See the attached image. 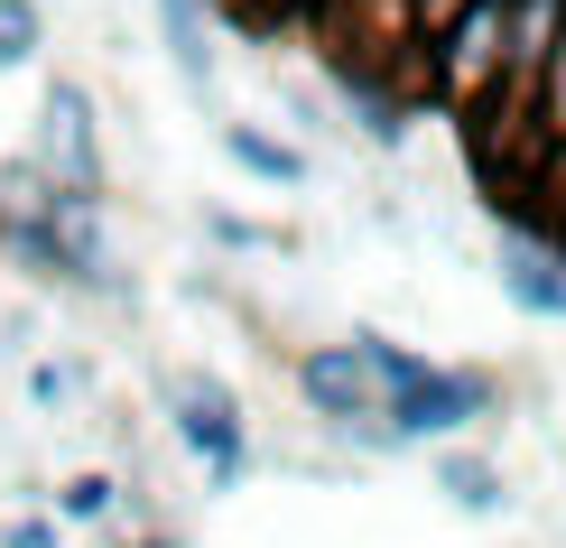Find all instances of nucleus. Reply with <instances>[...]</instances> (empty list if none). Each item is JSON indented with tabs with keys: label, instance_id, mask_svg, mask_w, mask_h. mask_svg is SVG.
Instances as JSON below:
<instances>
[{
	"label": "nucleus",
	"instance_id": "1",
	"mask_svg": "<svg viewBox=\"0 0 566 548\" xmlns=\"http://www.w3.org/2000/svg\"><path fill=\"white\" fill-rule=\"evenodd\" d=\"M363 344L371 381H381V410H390V437H455L492 410V381L483 372H455V363H428V353L390 344V335H353Z\"/></svg>",
	"mask_w": 566,
	"mask_h": 548
},
{
	"label": "nucleus",
	"instance_id": "2",
	"mask_svg": "<svg viewBox=\"0 0 566 548\" xmlns=\"http://www.w3.org/2000/svg\"><path fill=\"white\" fill-rule=\"evenodd\" d=\"M168 427H177V446L205 465V484L232 493L251 474V437H242V400L223 391L214 372H168Z\"/></svg>",
	"mask_w": 566,
	"mask_h": 548
},
{
	"label": "nucleus",
	"instance_id": "3",
	"mask_svg": "<svg viewBox=\"0 0 566 548\" xmlns=\"http://www.w3.org/2000/svg\"><path fill=\"white\" fill-rule=\"evenodd\" d=\"M297 391H306V410H316L325 427L371 437V446H399L390 427H371V418H381V381H371L363 344H316V353H297Z\"/></svg>",
	"mask_w": 566,
	"mask_h": 548
},
{
	"label": "nucleus",
	"instance_id": "4",
	"mask_svg": "<svg viewBox=\"0 0 566 548\" xmlns=\"http://www.w3.org/2000/svg\"><path fill=\"white\" fill-rule=\"evenodd\" d=\"M502 56H511V0H474L464 19L437 29V84L464 93V103L502 93Z\"/></svg>",
	"mask_w": 566,
	"mask_h": 548
},
{
	"label": "nucleus",
	"instance_id": "5",
	"mask_svg": "<svg viewBox=\"0 0 566 548\" xmlns=\"http://www.w3.org/2000/svg\"><path fill=\"white\" fill-rule=\"evenodd\" d=\"M38 177L56 186V196H93V186H103V139H93L84 84L46 93V112H38Z\"/></svg>",
	"mask_w": 566,
	"mask_h": 548
},
{
	"label": "nucleus",
	"instance_id": "6",
	"mask_svg": "<svg viewBox=\"0 0 566 548\" xmlns=\"http://www.w3.org/2000/svg\"><path fill=\"white\" fill-rule=\"evenodd\" d=\"M502 289H511V307H530V317L566 325V251L548 242V232L511 224V232H502Z\"/></svg>",
	"mask_w": 566,
	"mask_h": 548
},
{
	"label": "nucleus",
	"instance_id": "7",
	"mask_svg": "<svg viewBox=\"0 0 566 548\" xmlns=\"http://www.w3.org/2000/svg\"><path fill=\"white\" fill-rule=\"evenodd\" d=\"M158 29H168V56L196 93H214V29H205V0H158Z\"/></svg>",
	"mask_w": 566,
	"mask_h": 548
},
{
	"label": "nucleus",
	"instance_id": "8",
	"mask_svg": "<svg viewBox=\"0 0 566 548\" xmlns=\"http://www.w3.org/2000/svg\"><path fill=\"white\" fill-rule=\"evenodd\" d=\"M223 158H232V168H251V177H270V186H297L306 177V158L289 149V139H270V131H251V122H223Z\"/></svg>",
	"mask_w": 566,
	"mask_h": 548
},
{
	"label": "nucleus",
	"instance_id": "9",
	"mask_svg": "<svg viewBox=\"0 0 566 548\" xmlns=\"http://www.w3.org/2000/svg\"><path fill=\"white\" fill-rule=\"evenodd\" d=\"M437 493L455 511H474V520H492V511H511V493H502V474H492L483 456H446L437 465Z\"/></svg>",
	"mask_w": 566,
	"mask_h": 548
},
{
	"label": "nucleus",
	"instance_id": "10",
	"mask_svg": "<svg viewBox=\"0 0 566 548\" xmlns=\"http://www.w3.org/2000/svg\"><path fill=\"white\" fill-rule=\"evenodd\" d=\"M344 93H353V112H363V139H390V149H399V139H409V112H399V93L363 84V75H353V65H344Z\"/></svg>",
	"mask_w": 566,
	"mask_h": 548
},
{
	"label": "nucleus",
	"instance_id": "11",
	"mask_svg": "<svg viewBox=\"0 0 566 548\" xmlns=\"http://www.w3.org/2000/svg\"><path fill=\"white\" fill-rule=\"evenodd\" d=\"M112 493H122L112 474H75V484H56V520H103Z\"/></svg>",
	"mask_w": 566,
	"mask_h": 548
},
{
	"label": "nucleus",
	"instance_id": "12",
	"mask_svg": "<svg viewBox=\"0 0 566 548\" xmlns=\"http://www.w3.org/2000/svg\"><path fill=\"white\" fill-rule=\"evenodd\" d=\"M38 56V10L29 0H0V65H29Z\"/></svg>",
	"mask_w": 566,
	"mask_h": 548
},
{
	"label": "nucleus",
	"instance_id": "13",
	"mask_svg": "<svg viewBox=\"0 0 566 548\" xmlns=\"http://www.w3.org/2000/svg\"><path fill=\"white\" fill-rule=\"evenodd\" d=\"M538 112H548V139H566V29H557V56H548V75H538Z\"/></svg>",
	"mask_w": 566,
	"mask_h": 548
},
{
	"label": "nucleus",
	"instance_id": "14",
	"mask_svg": "<svg viewBox=\"0 0 566 548\" xmlns=\"http://www.w3.org/2000/svg\"><path fill=\"white\" fill-rule=\"evenodd\" d=\"M214 242H232V251H279V232L242 224V214H214Z\"/></svg>",
	"mask_w": 566,
	"mask_h": 548
},
{
	"label": "nucleus",
	"instance_id": "15",
	"mask_svg": "<svg viewBox=\"0 0 566 548\" xmlns=\"http://www.w3.org/2000/svg\"><path fill=\"white\" fill-rule=\"evenodd\" d=\"M464 10H474V0H409V19H418V38H437L446 19H464Z\"/></svg>",
	"mask_w": 566,
	"mask_h": 548
},
{
	"label": "nucleus",
	"instance_id": "16",
	"mask_svg": "<svg viewBox=\"0 0 566 548\" xmlns=\"http://www.w3.org/2000/svg\"><path fill=\"white\" fill-rule=\"evenodd\" d=\"M0 548H56V520H0Z\"/></svg>",
	"mask_w": 566,
	"mask_h": 548
},
{
	"label": "nucleus",
	"instance_id": "17",
	"mask_svg": "<svg viewBox=\"0 0 566 548\" xmlns=\"http://www.w3.org/2000/svg\"><path fill=\"white\" fill-rule=\"evenodd\" d=\"M548 242H557V251H566V214H557V232H548Z\"/></svg>",
	"mask_w": 566,
	"mask_h": 548
},
{
	"label": "nucleus",
	"instance_id": "18",
	"mask_svg": "<svg viewBox=\"0 0 566 548\" xmlns=\"http://www.w3.org/2000/svg\"><path fill=\"white\" fill-rule=\"evenodd\" d=\"M139 548H177V539H139Z\"/></svg>",
	"mask_w": 566,
	"mask_h": 548
}]
</instances>
